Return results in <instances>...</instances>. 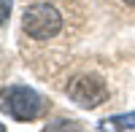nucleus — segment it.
<instances>
[{
	"label": "nucleus",
	"mask_w": 135,
	"mask_h": 132,
	"mask_svg": "<svg viewBox=\"0 0 135 132\" xmlns=\"http://www.w3.org/2000/svg\"><path fill=\"white\" fill-rule=\"evenodd\" d=\"M65 27V16L62 11L54 6V3H46V0H35L25 8L22 14V30L27 32L30 38L35 40H49V38H57Z\"/></svg>",
	"instance_id": "nucleus-1"
},
{
	"label": "nucleus",
	"mask_w": 135,
	"mask_h": 132,
	"mask_svg": "<svg viewBox=\"0 0 135 132\" xmlns=\"http://www.w3.org/2000/svg\"><path fill=\"white\" fill-rule=\"evenodd\" d=\"M0 111L16 121H32L43 113V97L30 86H6L0 92Z\"/></svg>",
	"instance_id": "nucleus-2"
},
{
	"label": "nucleus",
	"mask_w": 135,
	"mask_h": 132,
	"mask_svg": "<svg viewBox=\"0 0 135 132\" xmlns=\"http://www.w3.org/2000/svg\"><path fill=\"white\" fill-rule=\"evenodd\" d=\"M68 97L81 108H97L108 97V86L97 75H76L68 84Z\"/></svg>",
	"instance_id": "nucleus-3"
},
{
	"label": "nucleus",
	"mask_w": 135,
	"mask_h": 132,
	"mask_svg": "<svg viewBox=\"0 0 135 132\" xmlns=\"http://www.w3.org/2000/svg\"><path fill=\"white\" fill-rule=\"evenodd\" d=\"M97 129H135V113L111 116V119H105V121H100Z\"/></svg>",
	"instance_id": "nucleus-4"
},
{
	"label": "nucleus",
	"mask_w": 135,
	"mask_h": 132,
	"mask_svg": "<svg viewBox=\"0 0 135 132\" xmlns=\"http://www.w3.org/2000/svg\"><path fill=\"white\" fill-rule=\"evenodd\" d=\"M8 14H11V3L8 0H0V24L8 22Z\"/></svg>",
	"instance_id": "nucleus-5"
},
{
	"label": "nucleus",
	"mask_w": 135,
	"mask_h": 132,
	"mask_svg": "<svg viewBox=\"0 0 135 132\" xmlns=\"http://www.w3.org/2000/svg\"><path fill=\"white\" fill-rule=\"evenodd\" d=\"M122 3H127V6H135V0H122Z\"/></svg>",
	"instance_id": "nucleus-6"
},
{
	"label": "nucleus",
	"mask_w": 135,
	"mask_h": 132,
	"mask_svg": "<svg viewBox=\"0 0 135 132\" xmlns=\"http://www.w3.org/2000/svg\"><path fill=\"white\" fill-rule=\"evenodd\" d=\"M0 132H6V127H3V124H0Z\"/></svg>",
	"instance_id": "nucleus-7"
}]
</instances>
